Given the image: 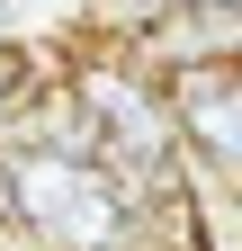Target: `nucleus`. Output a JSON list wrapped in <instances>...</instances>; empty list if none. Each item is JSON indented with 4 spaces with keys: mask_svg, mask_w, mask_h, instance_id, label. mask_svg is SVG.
I'll return each mask as SVG.
<instances>
[{
    "mask_svg": "<svg viewBox=\"0 0 242 251\" xmlns=\"http://www.w3.org/2000/svg\"><path fill=\"white\" fill-rule=\"evenodd\" d=\"M45 90H54V81H45V54H36V45H0V144L27 126V108H36Z\"/></svg>",
    "mask_w": 242,
    "mask_h": 251,
    "instance_id": "nucleus-4",
    "label": "nucleus"
},
{
    "mask_svg": "<svg viewBox=\"0 0 242 251\" xmlns=\"http://www.w3.org/2000/svg\"><path fill=\"white\" fill-rule=\"evenodd\" d=\"M179 9H242V0H179Z\"/></svg>",
    "mask_w": 242,
    "mask_h": 251,
    "instance_id": "nucleus-5",
    "label": "nucleus"
},
{
    "mask_svg": "<svg viewBox=\"0 0 242 251\" xmlns=\"http://www.w3.org/2000/svg\"><path fill=\"white\" fill-rule=\"evenodd\" d=\"M0 215L36 251H153L117 162L54 144H0Z\"/></svg>",
    "mask_w": 242,
    "mask_h": 251,
    "instance_id": "nucleus-1",
    "label": "nucleus"
},
{
    "mask_svg": "<svg viewBox=\"0 0 242 251\" xmlns=\"http://www.w3.org/2000/svg\"><path fill=\"white\" fill-rule=\"evenodd\" d=\"M63 81H72V99L90 108V126H99V162H117V171L189 162V152H179V117H170V81H162L135 45L81 54Z\"/></svg>",
    "mask_w": 242,
    "mask_h": 251,
    "instance_id": "nucleus-2",
    "label": "nucleus"
},
{
    "mask_svg": "<svg viewBox=\"0 0 242 251\" xmlns=\"http://www.w3.org/2000/svg\"><path fill=\"white\" fill-rule=\"evenodd\" d=\"M170 81V117H179V152L206 188H242V63H179Z\"/></svg>",
    "mask_w": 242,
    "mask_h": 251,
    "instance_id": "nucleus-3",
    "label": "nucleus"
}]
</instances>
